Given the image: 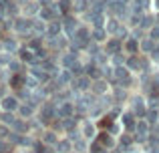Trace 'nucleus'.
<instances>
[{
    "mask_svg": "<svg viewBox=\"0 0 159 153\" xmlns=\"http://www.w3.org/2000/svg\"><path fill=\"white\" fill-rule=\"evenodd\" d=\"M99 141H101V145L109 147L113 143V139H111V135H109V133H101V135H99Z\"/></svg>",
    "mask_w": 159,
    "mask_h": 153,
    "instance_id": "1",
    "label": "nucleus"
},
{
    "mask_svg": "<svg viewBox=\"0 0 159 153\" xmlns=\"http://www.w3.org/2000/svg\"><path fill=\"white\" fill-rule=\"evenodd\" d=\"M44 143H47V145H48V143H57V135H54V133H47V135H44Z\"/></svg>",
    "mask_w": 159,
    "mask_h": 153,
    "instance_id": "2",
    "label": "nucleus"
},
{
    "mask_svg": "<svg viewBox=\"0 0 159 153\" xmlns=\"http://www.w3.org/2000/svg\"><path fill=\"white\" fill-rule=\"evenodd\" d=\"M2 105H4V107H6V109H8V111H12V109H14V105H16V103H14V101H12V99H4V101H2Z\"/></svg>",
    "mask_w": 159,
    "mask_h": 153,
    "instance_id": "3",
    "label": "nucleus"
},
{
    "mask_svg": "<svg viewBox=\"0 0 159 153\" xmlns=\"http://www.w3.org/2000/svg\"><path fill=\"white\" fill-rule=\"evenodd\" d=\"M69 149H70V143H65V141H62L61 145H58V151H61V153H66Z\"/></svg>",
    "mask_w": 159,
    "mask_h": 153,
    "instance_id": "4",
    "label": "nucleus"
},
{
    "mask_svg": "<svg viewBox=\"0 0 159 153\" xmlns=\"http://www.w3.org/2000/svg\"><path fill=\"white\" fill-rule=\"evenodd\" d=\"M93 153H107L105 149H103V145H93V149H91Z\"/></svg>",
    "mask_w": 159,
    "mask_h": 153,
    "instance_id": "5",
    "label": "nucleus"
}]
</instances>
